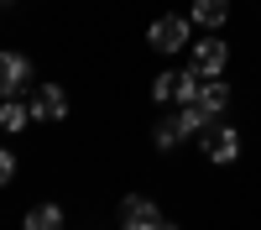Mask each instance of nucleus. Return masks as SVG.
<instances>
[{
    "label": "nucleus",
    "mask_w": 261,
    "mask_h": 230,
    "mask_svg": "<svg viewBox=\"0 0 261 230\" xmlns=\"http://www.w3.org/2000/svg\"><path fill=\"white\" fill-rule=\"evenodd\" d=\"M214 120H220V115H209V110H204L199 99H188V105H178V125H183L188 136H204L209 125H214Z\"/></svg>",
    "instance_id": "nucleus-9"
},
{
    "label": "nucleus",
    "mask_w": 261,
    "mask_h": 230,
    "mask_svg": "<svg viewBox=\"0 0 261 230\" xmlns=\"http://www.w3.org/2000/svg\"><path fill=\"white\" fill-rule=\"evenodd\" d=\"M27 105H32L37 120H63V115H68V94H63V84H37Z\"/></svg>",
    "instance_id": "nucleus-6"
},
{
    "label": "nucleus",
    "mask_w": 261,
    "mask_h": 230,
    "mask_svg": "<svg viewBox=\"0 0 261 230\" xmlns=\"http://www.w3.org/2000/svg\"><path fill=\"white\" fill-rule=\"evenodd\" d=\"M188 21H193V27H204V32H220L225 21H230V0H193V6H188Z\"/></svg>",
    "instance_id": "nucleus-7"
},
{
    "label": "nucleus",
    "mask_w": 261,
    "mask_h": 230,
    "mask_svg": "<svg viewBox=\"0 0 261 230\" xmlns=\"http://www.w3.org/2000/svg\"><path fill=\"white\" fill-rule=\"evenodd\" d=\"M199 146H204V157H209L214 167H230L235 157H241V131H235L230 120H214L209 131L199 136Z\"/></svg>",
    "instance_id": "nucleus-4"
},
{
    "label": "nucleus",
    "mask_w": 261,
    "mask_h": 230,
    "mask_svg": "<svg viewBox=\"0 0 261 230\" xmlns=\"http://www.w3.org/2000/svg\"><path fill=\"white\" fill-rule=\"evenodd\" d=\"M115 220H120V230H162V225H167L162 204L146 199V194H125L120 209H115Z\"/></svg>",
    "instance_id": "nucleus-2"
},
{
    "label": "nucleus",
    "mask_w": 261,
    "mask_h": 230,
    "mask_svg": "<svg viewBox=\"0 0 261 230\" xmlns=\"http://www.w3.org/2000/svg\"><path fill=\"white\" fill-rule=\"evenodd\" d=\"M32 84V58L27 53H0V99H16L21 89Z\"/></svg>",
    "instance_id": "nucleus-5"
},
{
    "label": "nucleus",
    "mask_w": 261,
    "mask_h": 230,
    "mask_svg": "<svg viewBox=\"0 0 261 230\" xmlns=\"http://www.w3.org/2000/svg\"><path fill=\"white\" fill-rule=\"evenodd\" d=\"M21 230H63V204H37V209H27Z\"/></svg>",
    "instance_id": "nucleus-11"
},
{
    "label": "nucleus",
    "mask_w": 261,
    "mask_h": 230,
    "mask_svg": "<svg viewBox=\"0 0 261 230\" xmlns=\"http://www.w3.org/2000/svg\"><path fill=\"white\" fill-rule=\"evenodd\" d=\"M162 230H178V225H172V220H167V225H162Z\"/></svg>",
    "instance_id": "nucleus-15"
},
{
    "label": "nucleus",
    "mask_w": 261,
    "mask_h": 230,
    "mask_svg": "<svg viewBox=\"0 0 261 230\" xmlns=\"http://www.w3.org/2000/svg\"><path fill=\"white\" fill-rule=\"evenodd\" d=\"M151 99H157V105L178 99V73H157V79H151Z\"/></svg>",
    "instance_id": "nucleus-13"
},
{
    "label": "nucleus",
    "mask_w": 261,
    "mask_h": 230,
    "mask_svg": "<svg viewBox=\"0 0 261 230\" xmlns=\"http://www.w3.org/2000/svg\"><path fill=\"white\" fill-rule=\"evenodd\" d=\"M199 105H204L209 115H225V110H230V84H225V79H204Z\"/></svg>",
    "instance_id": "nucleus-10"
},
{
    "label": "nucleus",
    "mask_w": 261,
    "mask_h": 230,
    "mask_svg": "<svg viewBox=\"0 0 261 230\" xmlns=\"http://www.w3.org/2000/svg\"><path fill=\"white\" fill-rule=\"evenodd\" d=\"M178 141H188V131L178 125V115H167V120H157V125H151V146H157V152H172Z\"/></svg>",
    "instance_id": "nucleus-12"
},
{
    "label": "nucleus",
    "mask_w": 261,
    "mask_h": 230,
    "mask_svg": "<svg viewBox=\"0 0 261 230\" xmlns=\"http://www.w3.org/2000/svg\"><path fill=\"white\" fill-rule=\"evenodd\" d=\"M32 120H37V115H32V105H21V94H16V99H0V131L21 136Z\"/></svg>",
    "instance_id": "nucleus-8"
},
{
    "label": "nucleus",
    "mask_w": 261,
    "mask_h": 230,
    "mask_svg": "<svg viewBox=\"0 0 261 230\" xmlns=\"http://www.w3.org/2000/svg\"><path fill=\"white\" fill-rule=\"evenodd\" d=\"M188 63H193L204 79H225V68H230V42H225L220 32H209V37H199V42H188Z\"/></svg>",
    "instance_id": "nucleus-1"
},
{
    "label": "nucleus",
    "mask_w": 261,
    "mask_h": 230,
    "mask_svg": "<svg viewBox=\"0 0 261 230\" xmlns=\"http://www.w3.org/2000/svg\"><path fill=\"white\" fill-rule=\"evenodd\" d=\"M188 27H193L188 16L167 11V16H157V21L146 27V47H151V53H183V47H188Z\"/></svg>",
    "instance_id": "nucleus-3"
},
{
    "label": "nucleus",
    "mask_w": 261,
    "mask_h": 230,
    "mask_svg": "<svg viewBox=\"0 0 261 230\" xmlns=\"http://www.w3.org/2000/svg\"><path fill=\"white\" fill-rule=\"evenodd\" d=\"M16 178V152H11V146H0V188H6Z\"/></svg>",
    "instance_id": "nucleus-14"
}]
</instances>
